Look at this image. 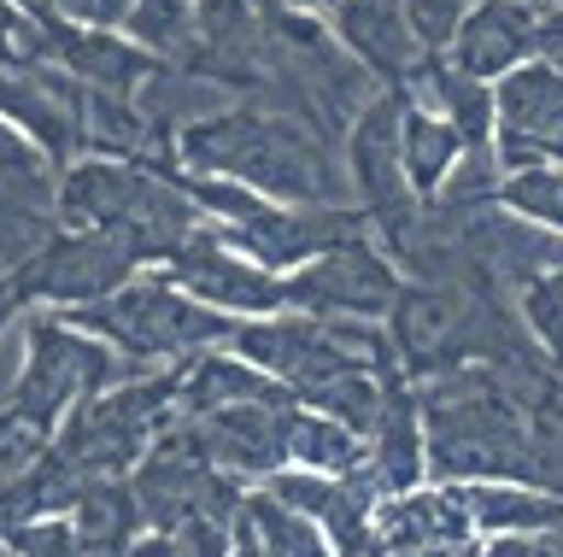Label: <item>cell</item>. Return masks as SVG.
<instances>
[{
    "mask_svg": "<svg viewBox=\"0 0 563 557\" xmlns=\"http://www.w3.org/2000/svg\"><path fill=\"white\" fill-rule=\"evenodd\" d=\"M53 212H59L65 230L112 235L141 270H158L206 223L176 177L153 170L147 159H106V153L70 159L59 170Z\"/></svg>",
    "mask_w": 563,
    "mask_h": 557,
    "instance_id": "cell-1",
    "label": "cell"
},
{
    "mask_svg": "<svg viewBox=\"0 0 563 557\" xmlns=\"http://www.w3.org/2000/svg\"><path fill=\"white\" fill-rule=\"evenodd\" d=\"M170 147L188 177H229L264 200H288V205H334V177L323 147L306 130H294L288 118H271L253 107L206 112V118H188Z\"/></svg>",
    "mask_w": 563,
    "mask_h": 557,
    "instance_id": "cell-2",
    "label": "cell"
},
{
    "mask_svg": "<svg viewBox=\"0 0 563 557\" xmlns=\"http://www.w3.org/2000/svg\"><path fill=\"white\" fill-rule=\"evenodd\" d=\"M65 318L88 328V335H100L106 346H118L130 364H183L194 353H206V346H223L229 328H235V318L188 300L165 270H135L106 300L77 305Z\"/></svg>",
    "mask_w": 563,
    "mask_h": 557,
    "instance_id": "cell-3",
    "label": "cell"
},
{
    "mask_svg": "<svg viewBox=\"0 0 563 557\" xmlns=\"http://www.w3.org/2000/svg\"><path fill=\"white\" fill-rule=\"evenodd\" d=\"M24 335V358H18V381L7 411L35 423L42 434L59 428V416L82 399H95L100 388H112L135 370L118 346H106L100 335H88L65 318V311H35V318L18 323Z\"/></svg>",
    "mask_w": 563,
    "mask_h": 557,
    "instance_id": "cell-4",
    "label": "cell"
},
{
    "mask_svg": "<svg viewBox=\"0 0 563 557\" xmlns=\"http://www.w3.org/2000/svg\"><path fill=\"white\" fill-rule=\"evenodd\" d=\"M141 265L118 247L112 235L95 230H59L42 235L35 247L7 270V282L18 293V305H42V311H77L106 300L112 288H123Z\"/></svg>",
    "mask_w": 563,
    "mask_h": 557,
    "instance_id": "cell-5",
    "label": "cell"
},
{
    "mask_svg": "<svg viewBox=\"0 0 563 557\" xmlns=\"http://www.w3.org/2000/svg\"><path fill=\"white\" fill-rule=\"evenodd\" d=\"M399 270L394 258L369 247V235H346L323 247L317 258H306L299 270L282 276V293H288V311H306V318H387V305L399 300Z\"/></svg>",
    "mask_w": 563,
    "mask_h": 557,
    "instance_id": "cell-6",
    "label": "cell"
},
{
    "mask_svg": "<svg viewBox=\"0 0 563 557\" xmlns=\"http://www.w3.org/2000/svg\"><path fill=\"white\" fill-rule=\"evenodd\" d=\"M493 165L528 170V165H563V65L528 59L493 82Z\"/></svg>",
    "mask_w": 563,
    "mask_h": 557,
    "instance_id": "cell-7",
    "label": "cell"
},
{
    "mask_svg": "<svg viewBox=\"0 0 563 557\" xmlns=\"http://www.w3.org/2000/svg\"><path fill=\"white\" fill-rule=\"evenodd\" d=\"M158 270H165L170 282L188 293V300L223 311V318H235V323L241 318H271V311H288L282 276L253 265L246 253H235L218 230H211V223H200V230H194Z\"/></svg>",
    "mask_w": 563,
    "mask_h": 557,
    "instance_id": "cell-8",
    "label": "cell"
},
{
    "mask_svg": "<svg viewBox=\"0 0 563 557\" xmlns=\"http://www.w3.org/2000/svg\"><path fill=\"white\" fill-rule=\"evenodd\" d=\"M229 247L246 253L253 265L288 276L306 258H317L323 247L346 235H369V212L364 205H288V200H264L258 212H246L235 223H211Z\"/></svg>",
    "mask_w": 563,
    "mask_h": 557,
    "instance_id": "cell-9",
    "label": "cell"
},
{
    "mask_svg": "<svg viewBox=\"0 0 563 557\" xmlns=\"http://www.w3.org/2000/svg\"><path fill=\"white\" fill-rule=\"evenodd\" d=\"M0 118L42 153L47 165H70L82 147V82L59 65H7L0 71Z\"/></svg>",
    "mask_w": 563,
    "mask_h": 557,
    "instance_id": "cell-10",
    "label": "cell"
},
{
    "mask_svg": "<svg viewBox=\"0 0 563 557\" xmlns=\"http://www.w3.org/2000/svg\"><path fill=\"white\" fill-rule=\"evenodd\" d=\"M194 446L211 469L235 481H264L271 469L288 464V405H264V399H246V405H218L200 416H183Z\"/></svg>",
    "mask_w": 563,
    "mask_h": 557,
    "instance_id": "cell-11",
    "label": "cell"
},
{
    "mask_svg": "<svg viewBox=\"0 0 563 557\" xmlns=\"http://www.w3.org/2000/svg\"><path fill=\"white\" fill-rule=\"evenodd\" d=\"M440 59L464 77L499 82L505 71L540 59V7L534 0H475Z\"/></svg>",
    "mask_w": 563,
    "mask_h": 557,
    "instance_id": "cell-12",
    "label": "cell"
},
{
    "mask_svg": "<svg viewBox=\"0 0 563 557\" xmlns=\"http://www.w3.org/2000/svg\"><path fill=\"white\" fill-rule=\"evenodd\" d=\"M399 118H405V94L387 89L346 130V170L369 218H399V205L411 200L405 165H399Z\"/></svg>",
    "mask_w": 563,
    "mask_h": 557,
    "instance_id": "cell-13",
    "label": "cell"
},
{
    "mask_svg": "<svg viewBox=\"0 0 563 557\" xmlns=\"http://www.w3.org/2000/svg\"><path fill=\"white\" fill-rule=\"evenodd\" d=\"M387 346L411 370H440V364L464 358L470 305L452 288H399V300L387 305Z\"/></svg>",
    "mask_w": 563,
    "mask_h": 557,
    "instance_id": "cell-14",
    "label": "cell"
},
{
    "mask_svg": "<svg viewBox=\"0 0 563 557\" xmlns=\"http://www.w3.org/2000/svg\"><path fill=\"white\" fill-rule=\"evenodd\" d=\"M323 19L334 30V42L358 65H369L382 82H394V89H405V77L429 59L422 42L411 36V24H405L399 0H334Z\"/></svg>",
    "mask_w": 563,
    "mask_h": 557,
    "instance_id": "cell-15",
    "label": "cell"
},
{
    "mask_svg": "<svg viewBox=\"0 0 563 557\" xmlns=\"http://www.w3.org/2000/svg\"><path fill=\"white\" fill-rule=\"evenodd\" d=\"M364 464L382 493H411L429 481V441H422V411L405 381H387L382 416L364 434Z\"/></svg>",
    "mask_w": 563,
    "mask_h": 557,
    "instance_id": "cell-16",
    "label": "cell"
},
{
    "mask_svg": "<svg viewBox=\"0 0 563 557\" xmlns=\"http://www.w3.org/2000/svg\"><path fill=\"white\" fill-rule=\"evenodd\" d=\"M82 481L88 476L77 464H65L59 452H53V441L35 452L30 464L0 469V534L24 528V522H35V516H65Z\"/></svg>",
    "mask_w": 563,
    "mask_h": 557,
    "instance_id": "cell-17",
    "label": "cell"
},
{
    "mask_svg": "<svg viewBox=\"0 0 563 557\" xmlns=\"http://www.w3.org/2000/svg\"><path fill=\"white\" fill-rule=\"evenodd\" d=\"M470 511L475 539L482 534H534V528H563V499L540 493L528 481H464L457 487Z\"/></svg>",
    "mask_w": 563,
    "mask_h": 557,
    "instance_id": "cell-18",
    "label": "cell"
},
{
    "mask_svg": "<svg viewBox=\"0 0 563 557\" xmlns=\"http://www.w3.org/2000/svg\"><path fill=\"white\" fill-rule=\"evenodd\" d=\"M457 159H464V135H457L440 112L411 107V100H405V118H399V165H405V188H411V200H434Z\"/></svg>",
    "mask_w": 563,
    "mask_h": 557,
    "instance_id": "cell-19",
    "label": "cell"
},
{
    "mask_svg": "<svg viewBox=\"0 0 563 557\" xmlns=\"http://www.w3.org/2000/svg\"><path fill=\"white\" fill-rule=\"evenodd\" d=\"M65 516L88 552H123L141 534V504L130 493V476H88Z\"/></svg>",
    "mask_w": 563,
    "mask_h": 557,
    "instance_id": "cell-20",
    "label": "cell"
},
{
    "mask_svg": "<svg viewBox=\"0 0 563 557\" xmlns=\"http://www.w3.org/2000/svg\"><path fill=\"white\" fill-rule=\"evenodd\" d=\"M235 522H241V534L253 539L264 557H334L329 539H323V528H317L311 516H299V511H288V504H276L271 493H258V487H253V493H241Z\"/></svg>",
    "mask_w": 563,
    "mask_h": 557,
    "instance_id": "cell-21",
    "label": "cell"
},
{
    "mask_svg": "<svg viewBox=\"0 0 563 557\" xmlns=\"http://www.w3.org/2000/svg\"><path fill=\"white\" fill-rule=\"evenodd\" d=\"M288 464L346 476L352 464H364V434H352L346 423H334L311 405H288Z\"/></svg>",
    "mask_w": 563,
    "mask_h": 557,
    "instance_id": "cell-22",
    "label": "cell"
},
{
    "mask_svg": "<svg viewBox=\"0 0 563 557\" xmlns=\"http://www.w3.org/2000/svg\"><path fill=\"white\" fill-rule=\"evenodd\" d=\"M118 36H130L153 59H183L188 47H200V0H135Z\"/></svg>",
    "mask_w": 563,
    "mask_h": 557,
    "instance_id": "cell-23",
    "label": "cell"
},
{
    "mask_svg": "<svg viewBox=\"0 0 563 557\" xmlns=\"http://www.w3.org/2000/svg\"><path fill=\"white\" fill-rule=\"evenodd\" d=\"M493 205L505 218L528 223L540 235L563 241V165H528V170H505L493 188Z\"/></svg>",
    "mask_w": 563,
    "mask_h": 557,
    "instance_id": "cell-24",
    "label": "cell"
},
{
    "mask_svg": "<svg viewBox=\"0 0 563 557\" xmlns=\"http://www.w3.org/2000/svg\"><path fill=\"white\" fill-rule=\"evenodd\" d=\"M522 328L534 335V346L552 364H563V276L534 270L522 282Z\"/></svg>",
    "mask_w": 563,
    "mask_h": 557,
    "instance_id": "cell-25",
    "label": "cell"
},
{
    "mask_svg": "<svg viewBox=\"0 0 563 557\" xmlns=\"http://www.w3.org/2000/svg\"><path fill=\"white\" fill-rule=\"evenodd\" d=\"M470 7L475 0H399V12L411 24V36L422 42V54H446V42L457 36Z\"/></svg>",
    "mask_w": 563,
    "mask_h": 557,
    "instance_id": "cell-26",
    "label": "cell"
},
{
    "mask_svg": "<svg viewBox=\"0 0 563 557\" xmlns=\"http://www.w3.org/2000/svg\"><path fill=\"white\" fill-rule=\"evenodd\" d=\"M18 557H88V546L77 539V528H70V516H35L24 522V528L0 534Z\"/></svg>",
    "mask_w": 563,
    "mask_h": 557,
    "instance_id": "cell-27",
    "label": "cell"
},
{
    "mask_svg": "<svg viewBox=\"0 0 563 557\" xmlns=\"http://www.w3.org/2000/svg\"><path fill=\"white\" fill-rule=\"evenodd\" d=\"M35 59H47V30L24 19L12 0H0V71L7 65H35Z\"/></svg>",
    "mask_w": 563,
    "mask_h": 557,
    "instance_id": "cell-28",
    "label": "cell"
},
{
    "mask_svg": "<svg viewBox=\"0 0 563 557\" xmlns=\"http://www.w3.org/2000/svg\"><path fill=\"white\" fill-rule=\"evenodd\" d=\"M464 557H563V528H534V534H482L475 552Z\"/></svg>",
    "mask_w": 563,
    "mask_h": 557,
    "instance_id": "cell-29",
    "label": "cell"
},
{
    "mask_svg": "<svg viewBox=\"0 0 563 557\" xmlns=\"http://www.w3.org/2000/svg\"><path fill=\"white\" fill-rule=\"evenodd\" d=\"M130 7H135V0H95V24H100V30H118Z\"/></svg>",
    "mask_w": 563,
    "mask_h": 557,
    "instance_id": "cell-30",
    "label": "cell"
},
{
    "mask_svg": "<svg viewBox=\"0 0 563 557\" xmlns=\"http://www.w3.org/2000/svg\"><path fill=\"white\" fill-rule=\"evenodd\" d=\"M18 311H24V305H18V293H12V282H7V276H0V335H7V328L18 323Z\"/></svg>",
    "mask_w": 563,
    "mask_h": 557,
    "instance_id": "cell-31",
    "label": "cell"
},
{
    "mask_svg": "<svg viewBox=\"0 0 563 557\" xmlns=\"http://www.w3.org/2000/svg\"><path fill=\"white\" fill-rule=\"evenodd\" d=\"M288 7H299V12H329L334 0H288Z\"/></svg>",
    "mask_w": 563,
    "mask_h": 557,
    "instance_id": "cell-32",
    "label": "cell"
},
{
    "mask_svg": "<svg viewBox=\"0 0 563 557\" xmlns=\"http://www.w3.org/2000/svg\"><path fill=\"white\" fill-rule=\"evenodd\" d=\"M552 270H558V276H563V247H558V258H552Z\"/></svg>",
    "mask_w": 563,
    "mask_h": 557,
    "instance_id": "cell-33",
    "label": "cell"
},
{
    "mask_svg": "<svg viewBox=\"0 0 563 557\" xmlns=\"http://www.w3.org/2000/svg\"><path fill=\"white\" fill-rule=\"evenodd\" d=\"M88 557H123V552H88Z\"/></svg>",
    "mask_w": 563,
    "mask_h": 557,
    "instance_id": "cell-34",
    "label": "cell"
}]
</instances>
